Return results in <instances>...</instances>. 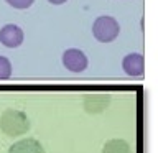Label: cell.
I'll return each instance as SVG.
<instances>
[{"label": "cell", "instance_id": "6da1fadb", "mask_svg": "<svg viewBox=\"0 0 158 153\" xmlns=\"http://www.w3.org/2000/svg\"><path fill=\"white\" fill-rule=\"evenodd\" d=\"M31 123L30 118L27 117V114L17 109H7L2 115H0V130H2L7 137H22L25 135Z\"/></svg>", "mask_w": 158, "mask_h": 153}, {"label": "cell", "instance_id": "7a4b0ae2", "mask_svg": "<svg viewBox=\"0 0 158 153\" xmlns=\"http://www.w3.org/2000/svg\"><path fill=\"white\" fill-rule=\"evenodd\" d=\"M118 33H120V25L114 17H99L92 23V35L97 41L101 43H110L114 41Z\"/></svg>", "mask_w": 158, "mask_h": 153}, {"label": "cell", "instance_id": "3957f363", "mask_svg": "<svg viewBox=\"0 0 158 153\" xmlns=\"http://www.w3.org/2000/svg\"><path fill=\"white\" fill-rule=\"evenodd\" d=\"M63 66L71 72H82L87 68V56L77 48H69L63 53Z\"/></svg>", "mask_w": 158, "mask_h": 153}, {"label": "cell", "instance_id": "277c9868", "mask_svg": "<svg viewBox=\"0 0 158 153\" xmlns=\"http://www.w3.org/2000/svg\"><path fill=\"white\" fill-rule=\"evenodd\" d=\"M23 38H25L23 30L18 25L10 23L0 30V43L7 48H18L23 43Z\"/></svg>", "mask_w": 158, "mask_h": 153}, {"label": "cell", "instance_id": "5b68a950", "mask_svg": "<svg viewBox=\"0 0 158 153\" xmlns=\"http://www.w3.org/2000/svg\"><path fill=\"white\" fill-rule=\"evenodd\" d=\"M122 69L127 76L132 77H140L145 71V59L140 53H130L123 58L122 61Z\"/></svg>", "mask_w": 158, "mask_h": 153}, {"label": "cell", "instance_id": "8992f818", "mask_svg": "<svg viewBox=\"0 0 158 153\" xmlns=\"http://www.w3.org/2000/svg\"><path fill=\"white\" fill-rule=\"evenodd\" d=\"M110 104L109 94H89L84 99V110L87 114H101Z\"/></svg>", "mask_w": 158, "mask_h": 153}, {"label": "cell", "instance_id": "52a82bcc", "mask_svg": "<svg viewBox=\"0 0 158 153\" xmlns=\"http://www.w3.org/2000/svg\"><path fill=\"white\" fill-rule=\"evenodd\" d=\"M8 153H46L44 147L35 138H22L8 148Z\"/></svg>", "mask_w": 158, "mask_h": 153}, {"label": "cell", "instance_id": "ba28073f", "mask_svg": "<svg viewBox=\"0 0 158 153\" xmlns=\"http://www.w3.org/2000/svg\"><path fill=\"white\" fill-rule=\"evenodd\" d=\"M101 153H132V148L122 138H112L104 143Z\"/></svg>", "mask_w": 158, "mask_h": 153}, {"label": "cell", "instance_id": "9c48e42d", "mask_svg": "<svg viewBox=\"0 0 158 153\" xmlns=\"http://www.w3.org/2000/svg\"><path fill=\"white\" fill-rule=\"evenodd\" d=\"M12 76V63L8 58L0 56V81H5Z\"/></svg>", "mask_w": 158, "mask_h": 153}, {"label": "cell", "instance_id": "30bf717a", "mask_svg": "<svg viewBox=\"0 0 158 153\" xmlns=\"http://www.w3.org/2000/svg\"><path fill=\"white\" fill-rule=\"evenodd\" d=\"M10 7H13V8H17V10H25V8H28V7H31L35 0H5Z\"/></svg>", "mask_w": 158, "mask_h": 153}, {"label": "cell", "instance_id": "8fae6325", "mask_svg": "<svg viewBox=\"0 0 158 153\" xmlns=\"http://www.w3.org/2000/svg\"><path fill=\"white\" fill-rule=\"evenodd\" d=\"M49 3H53V5H61V3H64L66 0H48Z\"/></svg>", "mask_w": 158, "mask_h": 153}]
</instances>
